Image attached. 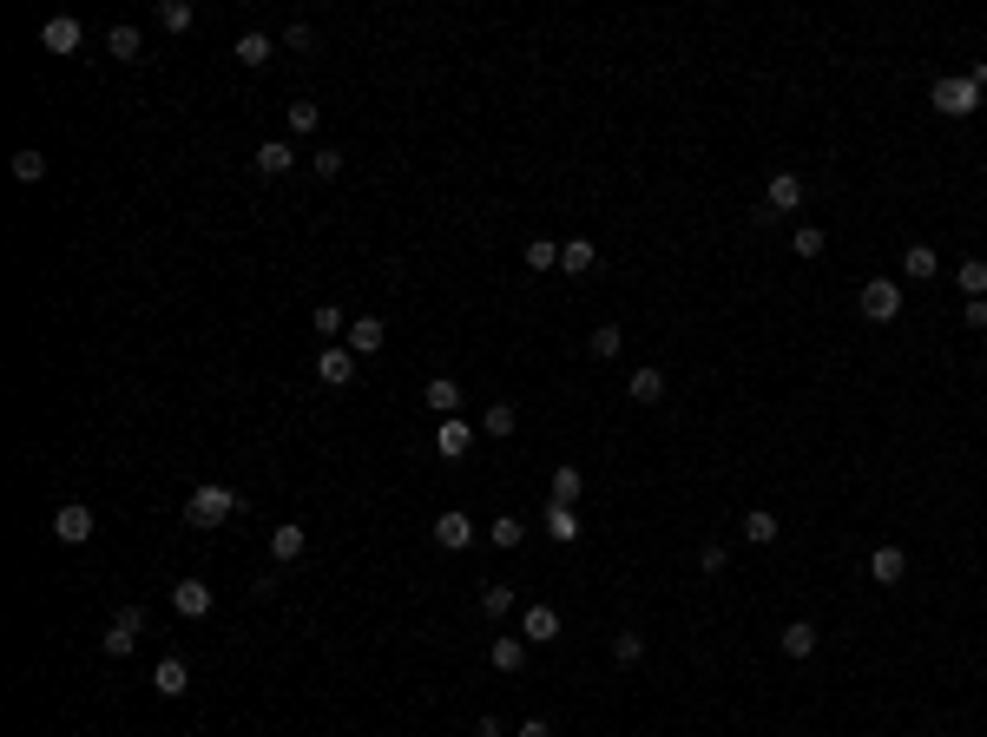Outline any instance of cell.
<instances>
[{
	"mask_svg": "<svg viewBox=\"0 0 987 737\" xmlns=\"http://www.w3.org/2000/svg\"><path fill=\"white\" fill-rule=\"evenodd\" d=\"M231 514H237V494H231V487H218V481H204L198 494L185 501V520H191V527H224Z\"/></svg>",
	"mask_w": 987,
	"mask_h": 737,
	"instance_id": "cell-1",
	"label": "cell"
},
{
	"mask_svg": "<svg viewBox=\"0 0 987 737\" xmlns=\"http://www.w3.org/2000/svg\"><path fill=\"white\" fill-rule=\"evenodd\" d=\"M974 106H981V86H974L968 73H941V79H935V112H948V119H968Z\"/></svg>",
	"mask_w": 987,
	"mask_h": 737,
	"instance_id": "cell-2",
	"label": "cell"
},
{
	"mask_svg": "<svg viewBox=\"0 0 987 737\" xmlns=\"http://www.w3.org/2000/svg\"><path fill=\"white\" fill-rule=\"evenodd\" d=\"M856 303H862L869 323H895V316H902V283H895V277H869Z\"/></svg>",
	"mask_w": 987,
	"mask_h": 737,
	"instance_id": "cell-3",
	"label": "cell"
},
{
	"mask_svg": "<svg viewBox=\"0 0 987 737\" xmlns=\"http://www.w3.org/2000/svg\"><path fill=\"white\" fill-rule=\"evenodd\" d=\"M53 540H60V547H86V540H93V507L66 501L60 514H53Z\"/></svg>",
	"mask_w": 987,
	"mask_h": 737,
	"instance_id": "cell-4",
	"label": "cell"
},
{
	"mask_svg": "<svg viewBox=\"0 0 987 737\" xmlns=\"http://www.w3.org/2000/svg\"><path fill=\"white\" fill-rule=\"evenodd\" d=\"M139 632H145V612L139 606H119V612H112V626H106V652H112V659H126L132 645H139Z\"/></svg>",
	"mask_w": 987,
	"mask_h": 737,
	"instance_id": "cell-5",
	"label": "cell"
},
{
	"mask_svg": "<svg viewBox=\"0 0 987 737\" xmlns=\"http://www.w3.org/2000/svg\"><path fill=\"white\" fill-rule=\"evenodd\" d=\"M211 606H218V593H211L204 580H178L172 586V612L178 619H211Z\"/></svg>",
	"mask_w": 987,
	"mask_h": 737,
	"instance_id": "cell-6",
	"label": "cell"
},
{
	"mask_svg": "<svg viewBox=\"0 0 987 737\" xmlns=\"http://www.w3.org/2000/svg\"><path fill=\"white\" fill-rule=\"evenodd\" d=\"M382 343H389V323H382V316H356V323H349V336H343L349 356H376Z\"/></svg>",
	"mask_w": 987,
	"mask_h": 737,
	"instance_id": "cell-7",
	"label": "cell"
},
{
	"mask_svg": "<svg viewBox=\"0 0 987 737\" xmlns=\"http://www.w3.org/2000/svg\"><path fill=\"white\" fill-rule=\"evenodd\" d=\"M316 382H329V389H349V382H356V356H349L343 343H329L323 356H316Z\"/></svg>",
	"mask_w": 987,
	"mask_h": 737,
	"instance_id": "cell-8",
	"label": "cell"
},
{
	"mask_svg": "<svg viewBox=\"0 0 987 737\" xmlns=\"http://www.w3.org/2000/svg\"><path fill=\"white\" fill-rule=\"evenodd\" d=\"M435 547H448V553H468L474 547V520L461 514V507H448V514L435 520Z\"/></svg>",
	"mask_w": 987,
	"mask_h": 737,
	"instance_id": "cell-9",
	"label": "cell"
},
{
	"mask_svg": "<svg viewBox=\"0 0 987 737\" xmlns=\"http://www.w3.org/2000/svg\"><path fill=\"white\" fill-rule=\"evenodd\" d=\"M79 40H86V27H79L73 14H53L47 27H40V47L47 53H79Z\"/></svg>",
	"mask_w": 987,
	"mask_h": 737,
	"instance_id": "cell-10",
	"label": "cell"
},
{
	"mask_svg": "<svg viewBox=\"0 0 987 737\" xmlns=\"http://www.w3.org/2000/svg\"><path fill=\"white\" fill-rule=\"evenodd\" d=\"M869 580H876V586H902V580H909V553H902V547H876V553H869Z\"/></svg>",
	"mask_w": 987,
	"mask_h": 737,
	"instance_id": "cell-11",
	"label": "cell"
},
{
	"mask_svg": "<svg viewBox=\"0 0 987 737\" xmlns=\"http://www.w3.org/2000/svg\"><path fill=\"white\" fill-rule=\"evenodd\" d=\"M520 639H527V645H553V639H560V612H553V606H527Z\"/></svg>",
	"mask_w": 987,
	"mask_h": 737,
	"instance_id": "cell-12",
	"label": "cell"
},
{
	"mask_svg": "<svg viewBox=\"0 0 987 737\" xmlns=\"http://www.w3.org/2000/svg\"><path fill=\"white\" fill-rule=\"evenodd\" d=\"M468 448H474V422H441L435 428V455L441 461H461Z\"/></svg>",
	"mask_w": 987,
	"mask_h": 737,
	"instance_id": "cell-13",
	"label": "cell"
},
{
	"mask_svg": "<svg viewBox=\"0 0 987 737\" xmlns=\"http://www.w3.org/2000/svg\"><path fill=\"white\" fill-rule=\"evenodd\" d=\"M152 691H158V698H185V691H191V665L185 659H158Z\"/></svg>",
	"mask_w": 987,
	"mask_h": 737,
	"instance_id": "cell-14",
	"label": "cell"
},
{
	"mask_svg": "<svg viewBox=\"0 0 987 737\" xmlns=\"http://www.w3.org/2000/svg\"><path fill=\"white\" fill-rule=\"evenodd\" d=\"M540 527H547V534L560 540V547H573V540L586 534V527H580V514H573V507H560V501H547V514H540Z\"/></svg>",
	"mask_w": 987,
	"mask_h": 737,
	"instance_id": "cell-15",
	"label": "cell"
},
{
	"mask_svg": "<svg viewBox=\"0 0 987 737\" xmlns=\"http://www.w3.org/2000/svg\"><path fill=\"white\" fill-rule=\"evenodd\" d=\"M764 204L777 211V218H784V211H797V204H803V178H797V172H777V178H770V191H764Z\"/></svg>",
	"mask_w": 987,
	"mask_h": 737,
	"instance_id": "cell-16",
	"label": "cell"
},
{
	"mask_svg": "<svg viewBox=\"0 0 987 737\" xmlns=\"http://www.w3.org/2000/svg\"><path fill=\"white\" fill-rule=\"evenodd\" d=\"M487 665H494V672H527V639H514V632L494 639L487 645Z\"/></svg>",
	"mask_w": 987,
	"mask_h": 737,
	"instance_id": "cell-17",
	"label": "cell"
},
{
	"mask_svg": "<svg viewBox=\"0 0 987 737\" xmlns=\"http://www.w3.org/2000/svg\"><path fill=\"white\" fill-rule=\"evenodd\" d=\"M593 264H599L593 237H566V244H560V270H566V277H586Z\"/></svg>",
	"mask_w": 987,
	"mask_h": 737,
	"instance_id": "cell-18",
	"label": "cell"
},
{
	"mask_svg": "<svg viewBox=\"0 0 987 737\" xmlns=\"http://www.w3.org/2000/svg\"><path fill=\"white\" fill-rule=\"evenodd\" d=\"M290 165H297V152H290V139H264V145H257V172H264V178H283Z\"/></svg>",
	"mask_w": 987,
	"mask_h": 737,
	"instance_id": "cell-19",
	"label": "cell"
},
{
	"mask_svg": "<svg viewBox=\"0 0 987 737\" xmlns=\"http://www.w3.org/2000/svg\"><path fill=\"white\" fill-rule=\"evenodd\" d=\"M777 645H784V659H810L816 652V626L810 619H790V626L777 632Z\"/></svg>",
	"mask_w": 987,
	"mask_h": 737,
	"instance_id": "cell-20",
	"label": "cell"
},
{
	"mask_svg": "<svg viewBox=\"0 0 987 737\" xmlns=\"http://www.w3.org/2000/svg\"><path fill=\"white\" fill-rule=\"evenodd\" d=\"M520 264H527L533 277H547V270H560V244H553V237H527V251H520Z\"/></svg>",
	"mask_w": 987,
	"mask_h": 737,
	"instance_id": "cell-21",
	"label": "cell"
},
{
	"mask_svg": "<svg viewBox=\"0 0 987 737\" xmlns=\"http://www.w3.org/2000/svg\"><path fill=\"white\" fill-rule=\"evenodd\" d=\"M349 323H356V316H349V310H336V303H323V310H310V330L323 336V343H336V336H349Z\"/></svg>",
	"mask_w": 987,
	"mask_h": 737,
	"instance_id": "cell-22",
	"label": "cell"
},
{
	"mask_svg": "<svg viewBox=\"0 0 987 737\" xmlns=\"http://www.w3.org/2000/svg\"><path fill=\"white\" fill-rule=\"evenodd\" d=\"M422 402L435 408V415H455V408H461V382H455V376H435V382L422 389Z\"/></svg>",
	"mask_w": 987,
	"mask_h": 737,
	"instance_id": "cell-23",
	"label": "cell"
},
{
	"mask_svg": "<svg viewBox=\"0 0 987 737\" xmlns=\"http://www.w3.org/2000/svg\"><path fill=\"white\" fill-rule=\"evenodd\" d=\"M139 47H145V40H139V27H126V20H119V27H112L106 33V53H112V60H139Z\"/></svg>",
	"mask_w": 987,
	"mask_h": 737,
	"instance_id": "cell-24",
	"label": "cell"
},
{
	"mask_svg": "<svg viewBox=\"0 0 987 737\" xmlns=\"http://www.w3.org/2000/svg\"><path fill=\"white\" fill-rule=\"evenodd\" d=\"M270 560H283V566H290V560H303V527H297V520L270 534Z\"/></svg>",
	"mask_w": 987,
	"mask_h": 737,
	"instance_id": "cell-25",
	"label": "cell"
},
{
	"mask_svg": "<svg viewBox=\"0 0 987 737\" xmlns=\"http://www.w3.org/2000/svg\"><path fill=\"white\" fill-rule=\"evenodd\" d=\"M514 428H520L514 402H494V408H487V415H481V435H494V441H507V435H514Z\"/></svg>",
	"mask_w": 987,
	"mask_h": 737,
	"instance_id": "cell-26",
	"label": "cell"
},
{
	"mask_svg": "<svg viewBox=\"0 0 987 737\" xmlns=\"http://www.w3.org/2000/svg\"><path fill=\"white\" fill-rule=\"evenodd\" d=\"M626 389H632V402H645V408H652L658 395H665V369H632V382H626Z\"/></svg>",
	"mask_w": 987,
	"mask_h": 737,
	"instance_id": "cell-27",
	"label": "cell"
},
{
	"mask_svg": "<svg viewBox=\"0 0 987 737\" xmlns=\"http://www.w3.org/2000/svg\"><path fill=\"white\" fill-rule=\"evenodd\" d=\"M744 540H751V547H770V540H777V514H770V507H751V514H744Z\"/></svg>",
	"mask_w": 987,
	"mask_h": 737,
	"instance_id": "cell-28",
	"label": "cell"
},
{
	"mask_svg": "<svg viewBox=\"0 0 987 737\" xmlns=\"http://www.w3.org/2000/svg\"><path fill=\"white\" fill-rule=\"evenodd\" d=\"M902 277L928 283V277H935V251H928V244H909V251H902Z\"/></svg>",
	"mask_w": 987,
	"mask_h": 737,
	"instance_id": "cell-29",
	"label": "cell"
},
{
	"mask_svg": "<svg viewBox=\"0 0 987 737\" xmlns=\"http://www.w3.org/2000/svg\"><path fill=\"white\" fill-rule=\"evenodd\" d=\"M487 540H494V547H507V553H514L520 540H527V527H520L514 514H501V520H487Z\"/></svg>",
	"mask_w": 987,
	"mask_h": 737,
	"instance_id": "cell-30",
	"label": "cell"
},
{
	"mask_svg": "<svg viewBox=\"0 0 987 737\" xmlns=\"http://www.w3.org/2000/svg\"><path fill=\"white\" fill-rule=\"evenodd\" d=\"M955 283L968 290V303H974V297H987V264H981V257H968V264H955Z\"/></svg>",
	"mask_w": 987,
	"mask_h": 737,
	"instance_id": "cell-31",
	"label": "cell"
},
{
	"mask_svg": "<svg viewBox=\"0 0 987 737\" xmlns=\"http://www.w3.org/2000/svg\"><path fill=\"white\" fill-rule=\"evenodd\" d=\"M191 20H198V14H191L185 0H158V27H165V33H185Z\"/></svg>",
	"mask_w": 987,
	"mask_h": 737,
	"instance_id": "cell-32",
	"label": "cell"
},
{
	"mask_svg": "<svg viewBox=\"0 0 987 737\" xmlns=\"http://www.w3.org/2000/svg\"><path fill=\"white\" fill-rule=\"evenodd\" d=\"M790 251H797V257H823V251H830V237L816 231V224H797V237H790Z\"/></svg>",
	"mask_w": 987,
	"mask_h": 737,
	"instance_id": "cell-33",
	"label": "cell"
},
{
	"mask_svg": "<svg viewBox=\"0 0 987 737\" xmlns=\"http://www.w3.org/2000/svg\"><path fill=\"white\" fill-rule=\"evenodd\" d=\"M270 53H277V47H270V33H244V40H237V60H244V66H264Z\"/></svg>",
	"mask_w": 987,
	"mask_h": 737,
	"instance_id": "cell-34",
	"label": "cell"
},
{
	"mask_svg": "<svg viewBox=\"0 0 987 737\" xmlns=\"http://www.w3.org/2000/svg\"><path fill=\"white\" fill-rule=\"evenodd\" d=\"M14 178H20V185H40V178H47V158L33 152V145H27V152H14Z\"/></svg>",
	"mask_w": 987,
	"mask_h": 737,
	"instance_id": "cell-35",
	"label": "cell"
},
{
	"mask_svg": "<svg viewBox=\"0 0 987 737\" xmlns=\"http://www.w3.org/2000/svg\"><path fill=\"white\" fill-rule=\"evenodd\" d=\"M580 468H560V474H553V501H560V507H573V501H580Z\"/></svg>",
	"mask_w": 987,
	"mask_h": 737,
	"instance_id": "cell-36",
	"label": "cell"
},
{
	"mask_svg": "<svg viewBox=\"0 0 987 737\" xmlns=\"http://www.w3.org/2000/svg\"><path fill=\"white\" fill-rule=\"evenodd\" d=\"M612 659H619V665H639L645 659V632H619V639H612Z\"/></svg>",
	"mask_w": 987,
	"mask_h": 737,
	"instance_id": "cell-37",
	"label": "cell"
},
{
	"mask_svg": "<svg viewBox=\"0 0 987 737\" xmlns=\"http://www.w3.org/2000/svg\"><path fill=\"white\" fill-rule=\"evenodd\" d=\"M283 119H290V132H297V139H303V132H316V126H323V112H316L310 99H297V106L283 112Z\"/></svg>",
	"mask_w": 987,
	"mask_h": 737,
	"instance_id": "cell-38",
	"label": "cell"
},
{
	"mask_svg": "<svg viewBox=\"0 0 987 737\" xmlns=\"http://www.w3.org/2000/svg\"><path fill=\"white\" fill-rule=\"evenodd\" d=\"M507 606H514V586H501V580H494V586L481 593V612H487V619H501Z\"/></svg>",
	"mask_w": 987,
	"mask_h": 737,
	"instance_id": "cell-39",
	"label": "cell"
},
{
	"mask_svg": "<svg viewBox=\"0 0 987 737\" xmlns=\"http://www.w3.org/2000/svg\"><path fill=\"white\" fill-rule=\"evenodd\" d=\"M619 343H626V336H619V323H599V330H593V356H599V362L619 356Z\"/></svg>",
	"mask_w": 987,
	"mask_h": 737,
	"instance_id": "cell-40",
	"label": "cell"
},
{
	"mask_svg": "<svg viewBox=\"0 0 987 737\" xmlns=\"http://www.w3.org/2000/svg\"><path fill=\"white\" fill-rule=\"evenodd\" d=\"M310 165H316V178H336V172H343V152L323 145V152H310Z\"/></svg>",
	"mask_w": 987,
	"mask_h": 737,
	"instance_id": "cell-41",
	"label": "cell"
},
{
	"mask_svg": "<svg viewBox=\"0 0 987 737\" xmlns=\"http://www.w3.org/2000/svg\"><path fill=\"white\" fill-rule=\"evenodd\" d=\"M283 47H290V53H310V47H316V33H310V27H303V20H297V27L283 33Z\"/></svg>",
	"mask_w": 987,
	"mask_h": 737,
	"instance_id": "cell-42",
	"label": "cell"
},
{
	"mask_svg": "<svg viewBox=\"0 0 987 737\" xmlns=\"http://www.w3.org/2000/svg\"><path fill=\"white\" fill-rule=\"evenodd\" d=\"M961 323H968V330H987V297H974L968 310H961Z\"/></svg>",
	"mask_w": 987,
	"mask_h": 737,
	"instance_id": "cell-43",
	"label": "cell"
},
{
	"mask_svg": "<svg viewBox=\"0 0 987 737\" xmlns=\"http://www.w3.org/2000/svg\"><path fill=\"white\" fill-rule=\"evenodd\" d=\"M514 737H553V724H547V718H527V724H520Z\"/></svg>",
	"mask_w": 987,
	"mask_h": 737,
	"instance_id": "cell-44",
	"label": "cell"
},
{
	"mask_svg": "<svg viewBox=\"0 0 987 737\" xmlns=\"http://www.w3.org/2000/svg\"><path fill=\"white\" fill-rule=\"evenodd\" d=\"M474 737H507V724L501 718H481V724H474Z\"/></svg>",
	"mask_w": 987,
	"mask_h": 737,
	"instance_id": "cell-45",
	"label": "cell"
}]
</instances>
